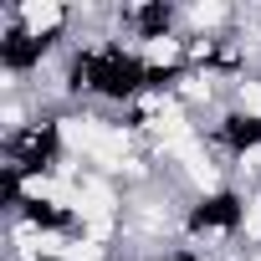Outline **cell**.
<instances>
[{"label":"cell","mask_w":261,"mask_h":261,"mask_svg":"<svg viewBox=\"0 0 261 261\" xmlns=\"http://www.w3.org/2000/svg\"><path fill=\"white\" fill-rule=\"evenodd\" d=\"M102 134H108V128L92 123V118H67V123H62V139H67L72 149H102Z\"/></svg>","instance_id":"obj_1"},{"label":"cell","mask_w":261,"mask_h":261,"mask_svg":"<svg viewBox=\"0 0 261 261\" xmlns=\"http://www.w3.org/2000/svg\"><path fill=\"white\" fill-rule=\"evenodd\" d=\"M21 16H26V26H31V31H51V26L62 21V6H51V0H31Z\"/></svg>","instance_id":"obj_2"},{"label":"cell","mask_w":261,"mask_h":261,"mask_svg":"<svg viewBox=\"0 0 261 261\" xmlns=\"http://www.w3.org/2000/svg\"><path fill=\"white\" fill-rule=\"evenodd\" d=\"M190 16H195V26H215V21L225 16V6H215V0H210V6H195Z\"/></svg>","instance_id":"obj_3"},{"label":"cell","mask_w":261,"mask_h":261,"mask_svg":"<svg viewBox=\"0 0 261 261\" xmlns=\"http://www.w3.org/2000/svg\"><path fill=\"white\" fill-rule=\"evenodd\" d=\"M241 102H246L251 113H261V82H246V87H241Z\"/></svg>","instance_id":"obj_4"},{"label":"cell","mask_w":261,"mask_h":261,"mask_svg":"<svg viewBox=\"0 0 261 261\" xmlns=\"http://www.w3.org/2000/svg\"><path fill=\"white\" fill-rule=\"evenodd\" d=\"M169 57H174V41H154L149 46V62H169Z\"/></svg>","instance_id":"obj_5"},{"label":"cell","mask_w":261,"mask_h":261,"mask_svg":"<svg viewBox=\"0 0 261 261\" xmlns=\"http://www.w3.org/2000/svg\"><path fill=\"white\" fill-rule=\"evenodd\" d=\"M246 236H261V200L246 210Z\"/></svg>","instance_id":"obj_6"},{"label":"cell","mask_w":261,"mask_h":261,"mask_svg":"<svg viewBox=\"0 0 261 261\" xmlns=\"http://www.w3.org/2000/svg\"><path fill=\"white\" fill-rule=\"evenodd\" d=\"M246 164H251V169H261V149H251V159H246Z\"/></svg>","instance_id":"obj_7"}]
</instances>
